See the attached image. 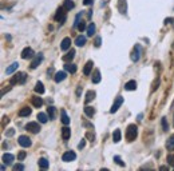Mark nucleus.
Instances as JSON below:
<instances>
[{
    "label": "nucleus",
    "instance_id": "nucleus-23",
    "mask_svg": "<svg viewBox=\"0 0 174 171\" xmlns=\"http://www.w3.org/2000/svg\"><path fill=\"white\" fill-rule=\"evenodd\" d=\"M39 167L40 168H43V170H46V168H48V166H50V163H48V160L46 159V158H40L39 159Z\"/></svg>",
    "mask_w": 174,
    "mask_h": 171
},
{
    "label": "nucleus",
    "instance_id": "nucleus-4",
    "mask_svg": "<svg viewBox=\"0 0 174 171\" xmlns=\"http://www.w3.org/2000/svg\"><path fill=\"white\" fill-rule=\"evenodd\" d=\"M141 54H142V48H141L139 44H137V46L134 47L133 52H131V60L133 62H138L139 58H141Z\"/></svg>",
    "mask_w": 174,
    "mask_h": 171
},
{
    "label": "nucleus",
    "instance_id": "nucleus-29",
    "mask_svg": "<svg viewBox=\"0 0 174 171\" xmlns=\"http://www.w3.org/2000/svg\"><path fill=\"white\" fill-rule=\"evenodd\" d=\"M28 115H31V108H28V107H23L20 111H19V117H28Z\"/></svg>",
    "mask_w": 174,
    "mask_h": 171
},
{
    "label": "nucleus",
    "instance_id": "nucleus-25",
    "mask_svg": "<svg viewBox=\"0 0 174 171\" xmlns=\"http://www.w3.org/2000/svg\"><path fill=\"white\" fill-rule=\"evenodd\" d=\"M38 119L40 123H47V120L50 119L48 118V114H44V112H39L38 114Z\"/></svg>",
    "mask_w": 174,
    "mask_h": 171
},
{
    "label": "nucleus",
    "instance_id": "nucleus-19",
    "mask_svg": "<svg viewBox=\"0 0 174 171\" xmlns=\"http://www.w3.org/2000/svg\"><path fill=\"white\" fill-rule=\"evenodd\" d=\"M135 88H137L135 80H130V82H127V83L125 84V90H127V91H134Z\"/></svg>",
    "mask_w": 174,
    "mask_h": 171
},
{
    "label": "nucleus",
    "instance_id": "nucleus-41",
    "mask_svg": "<svg viewBox=\"0 0 174 171\" xmlns=\"http://www.w3.org/2000/svg\"><path fill=\"white\" fill-rule=\"evenodd\" d=\"M13 170H15V171H18V170H24V166H23L22 163H18V164L13 166Z\"/></svg>",
    "mask_w": 174,
    "mask_h": 171
},
{
    "label": "nucleus",
    "instance_id": "nucleus-52",
    "mask_svg": "<svg viewBox=\"0 0 174 171\" xmlns=\"http://www.w3.org/2000/svg\"><path fill=\"white\" fill-rule=\"evenodd\" d=\"M173 48H174V46H173Z\"/></svg>",
    "mask_w": 174,
    "mask_h": 171
},
{
    "label": "nucleus",
    "instance_id": "nucleus-18",
    "mask_svg": "<svg viewBox=\"0 0 174 171\" xmlns=\"http://www.w3.org/2000/svg\"><path fill=\"white\" fill-rule=\"evenodd\" d=\"M62 137H63L64 140L70 139V137H71V130H70L67 126H64V127L62 128Z\"/></svg>",
    "mask_w": 174,
    "mask_h": 171
},
{
    "label": "nucleus",
    "instance_id": "nucleus-27",
    "mask_svg": "<svg viewBox=\"0 0 174 171\" xmlns=\"http://www.w3.org/2000/svg\"><path fill=\"white\" fill-rule=\"evenodd\" d=\"M74 6H75V4H74V2H72V0H64V4H63V7L66 8V11H71V9L74 8Z\"/></svg>",
    "mask_w": 174,
    "mask_h": 171
},
{
    "label": "nucleus",
    "instance_id": "nucleus-8",
    "mask_svg": "<svg viewBox=\"0 0 174 171\" xmlns=\"http://www.w3.org/2000/svg\"><path fill=\"white\" fill-rule=\"evenodd\" d=\"M75 158H76V154L74 153V151H67V153H64L63 157H62L63 162H71V160H74Z\"/></svg>",
    "mask_w": 174,
    "mask_h": 171
},
{
    "label": "nucleus",
    "instance_id": "nucleus-50",
    "mask_svg": "<svg viewBox=\"0 0 174 171\" xmlns=\"http://www.w3.org/2000/svg\"><path fill=\"white\" fill-rule=\"evenodd\" d=\"M47 72H48V75H51V74L54 72V70H52V68H50V70H48V71H47Z\"/></svg>",
    "mask_w": 174,
    "mask_h": 171
},
{
    "label": "nucleus",
    "instance_id": "nucleus-21",
    "mask_svg": "<svg viewBox=\"0 0 174 171\" xmlns=\"http://www.w3.org/2000/svg\"><path fill=\"white\" fill-rule=\"evenodd\" d=\"M13 155L12 154H4L3 155V162L6 163V164H11L12 162H13Z\"/></svg>",
    "mask_w": 174,
    "mask_h": 171
},
{
    "label": "nucleus",
    "instance_id": "nucleus-9",
    "mask_svg": "<svg viewBox=\"0 0 174 171\" xmlns=\"http://www.w3.org/2000/svg\"><path fill=\"white\" fill-rule=\"evenodd\" d=\"M34 56V49L29 48V47H26L22 51V58L23 59H31Z\"/></svg>",
    "mask_w": 174,
    "mask_h": 171
},
{
    "label": "nucleus",
    "instance_id": "nucleus-13",
    "mask_svg": "<svg viewBox=\"0 0 174 171\" xmlns=\"http://www.w3.org/2000/svg\"><path fill=\"white\" fill-rule=\"evenodd\" d=\"M74 56H75V49H71V51H68V52L63 56V62L70 63V62H71V60L74 59Z\"/></svg>",
    "mask_w": 174,
    "mask_h": 171
},
{
    "label": "nucleus",
    "instance_id": "nucleus-24",
    "mask_svg": "<svg viewBox=\"0 0 174 171\" xmlns=\"http://www.w3.org/2000/svg\"><path fill=\"white\" fill-rule=\"evenodd\" d=\"M47 114H48V118L50 119H55V115H56V110L54 106H50L48 110H47Z\"/></svg>",
    "mask_w": 174,
    "mask_h": 171
},
{
    "label": "nucleus",
    "instance_id": "nucleus-31",
    "mask_svg": "<svg viewBox=\"0 0 174 171\" xmlns=\"http://www.w3.org/2000/svg\"><path fill=\"white\" fill-rule=\"evenodd\" d=\"M84 114H86L87 117L92 118V115L95 114V110H94L92 107H90V106H86V107H84Z\"/></svg>",
    "mask_w": 174,
    "mask_h": 171
},
{
    "label": "nucleus",
    "instance_id": "nucleus-6",
    "mask_svg": "<svg viewBox=\"0 0 174 171\" xmlns=\"http://www.w3.org/2000/svg\"><path fill=\"white\" fill-rule=\"evenodd\" d=\"M122 103H123V98H122V96H118V98L115 99V102H114V104L111 106V108H110V112H111V114L117 112V111H118V108L122 106Z\"/></svg>",
    "mask_w": 174,
    "mask_h": 171
},
{
    "label": "nucleus",
    "instance_id": "nucleus-40",
    "mask_svg": "<svg viewBox=\"0 0 174 171\" xmlns=\"http://www.w3.org/2000/svg\"><path fill=\"white\" fill-rule=\"evenodd\" d=\"M26 155H27L26 151H20V153L18 154V159H19V160H23L24 158H26Z\"/></svg>",
    "mask_w": 174,
    "mask_h": 171
},
{
    "label": "nucleus",
    "instance_id": "nucleus-45",
    "mask_svg": "<svg viewBox=\"0 0 174 171\" xmlns=\"http://www.w3.org/2000/svg\"><path fill=\"white\" fill-rule=\"evenodd\" d=\"M101 42H102V40H101V38H97L95 39V47H99V46H101Z\"/></svg>",
    "mask_w": 174,
    "mask_h": 171
},
{
    "label": "nucleus",
    "instance_id": "nucleus-1",
    "mask_svg": "<svg viewBox=\"0 0 174 171\" xmlns=\"http://www.w3.org/2000/svg\"><path fill=\"white\" fill-rule=\"evenodd\" d=\"M138 135V128L135 124H130L126 130V139L129 140V142H133V140H135Z\"/></svg>",
    "mask_w": 174,
    "mask_h": 171
},
{
    "label": "nucleus",
    "instance_id": "nucleus-38",
    "mask_svg": "<svg viewBox=\"0 0 174 171\" xmlns=\"http://www.w3.org/2000/svg\"><path fill=\"white\" fill-rule=\"evenodd\" d=\"M78 29H79V31H84V29H86V24H84V22H83V20H82V22H79V24H78Z\"/></svg>",
    "mask_w": 174,
    "mask_h": 171
},
{
    "label": "nucleus",
    "instance_id": "nucleus-12",
    "mask_svg": "<svg viewBox=\"0 0 174 171\" xmlns=\"http://www.w3.org/2000/svg\"><path fill=\"white\" fill-rule=\"evenodd\" d=\"M70 47H71V39H70V38H64L62 40V43H61V48L63 49V51H66V49H68Z\"/></svg>",
    "mask_w": 174,
    "mask_h": 171
},
{
    "label": "nucleus",
    "instance_id": "nucleus-10",
    "mask_svg": "<svg viewBox=\"0 0 174 171\" xmlns=\"http://www.w3.org/2000/svg\"><path fill=\"white\" fill-rule=\"evenodd\" d=\"M118 11L121 13H126V11H127L126 0H118Z\"/></svg>",
    "mask_w": 174,
    "mask_h": 171
},
{
    "label": "nucleus",
    "instance_id": "nucleus-30",
    "mask_svg": "<svg viewBox=\"0 0 174 171\" xmlns=\"http://www.w3.org/2000/svg\"><path fill=\"white\" fill-rule=\"evenodd\" d=\"M166 147H167V150H171V151L174 150V134L167 139V142H166Z\"/></svg>",
    "mask_w": 174,
    "mask_h": 171
},
{
    "label": "nucleus",
    "instance_id": "nucleus-49",
    "mask_svg": "<svg viewBox=\"0 0 174 171\" xmlns=\"http://www.w3.org/2000/svg\"><path fill=\"white\" fill-rule=\"evenodd\" d=\"M160 170H162V171H166V170H169V167H167V166H161V167H160Z\"/></svg>",
    "mask_w": 174,
    "mask_h": 171
},
{
    "label": "nucleus",
    "instance_id": "nucleus-28",
    "mask_svg": "<svg viewBox=\"0 0 174 171\" xmlns=\"http://www.w3.org/2000/svg\"><path fill=\"white\" fill-rule=\"evenodd\" d=\"M91 80H92V83H95V84L101 82V72H99V70H95V72H94Z\"/></svg>",
    "mask_w": 174,
    "mask_h": 171
},
{
    "label": "nucleus",
    "instance_id": "nucleus-33",
    "mask_svg": "<svg viewBox=\"0 0 174 171\" xmlns=\"http://www.w3.org/2000/svg\"><path fill=\"white\" fill-rule=\"evenodd\" d=\"M35 91H36L38 94H44V86H43V83L42 82H38L36 83V86H35Z\"/></svg>",
    "mask_w": 174,
    "mask_h": 171
},
{
    "label": "nucleus",
    "instance_id": "nucleus-22",
    "mask_svg": "<svg viewBox=\"0 0 174 171\" xmlns=\"http://www.w3.org/2000/svg\"><path fill=\"white\" fill-rule=\"evenodd\" d=\"M94 98H95V91L90 90V91H87V94H86V99H84V102H86V103H90L91 100H94Z\"/></svg>",
    "mask_w": 174,
    "mask_h": 171
},
{
    "label": "nucleus",
    "instance_id": "nucleus-16",
    "mask_svg": "<svg viewBox=\"0 0 174 171\" xmlns=\"http://www.w3.org/2000/svg\"><path fill=\"white\" fill-rule=\"evenodd\" d=\"M86 36H83V35H79V36H76V39H75V44L78 47H83L84 44H86Z\"/></svg>",
    "mask_w": 174,
    "mask_h": 171
},
{
    "label": "nucleus",
    "instance_id": "nucleus-32",
    "mask_svg": "<svg viewBox=\"0 0 174 171\" xmlns=\"http://www.w3.org/2000/svg\"><path fill=\"white\" fill-rule=\"evenodd\" d=\"M113 140H114V143H118L119 140H121V130H115V131L113 132Z\"/></svg>",
    "mask_w": 174,
    "mask_h": 171
},
{
    "label": "nucleus",
    "instance_id": "nucleus-44",
    "mask_svg": "<svg viewBox=\"0 0 174 171\" xmlns=\"http://www.w3.org/2000/svg\"><path fill=\"white\" fill-rule=\"evenodd\" d=\"M84 146H86V140H84V139H82V142L78 144V148H81V150H82V148L84 147Z\"/></svg>",
    "mask_w": 174,
    "mask_h": 171
},
{
    "label": "nucleus",
    "instance_id": "nucleus-26",
    "mask_svg": "<svg viewBox=\"0 0 174 171\" xmlns=\"http://www.w3.org/2000/svg\"><path fill=\"white\" fill-rule=\"evenodd\" d=\"M64 68H66V71L71 72V74L76 72V66H75V64H72V63H67L66 66H64Z\"/></svg>",
    "mask_w": 174,
    "mask_h": 171
},
{
    "label": "nucleus",
    "instance_id": "nucleus-39",
    "mask_svg": "<svg viewBox=\"0 0 174 171\" xmlns=\"http://www.w3.org/2000/svg\"><path fill=\"white\" fill-rule=\"evenodd\" d=\"M81 18H82V13H78L76 18H75V23H74V27H78L79 22H81Z\"/></svg>",
    "mask_w": 174,
    "mask_h": 171
},
{
    "label": "nucleus",
    "instance_id": "nucleus-36",
    "mask_svg": "<svg viewBox=\"0 0 174 171\" xmlns=\"http://www.w3.org/2000/svg\"><path fill=\"white\" fill-rule=\"evenodd\" d=\"M114 162H115L117 164H119V166H125V162L121 159V157H118V155H115L114 157Z\"/></svg>",
    "mask_w": 174,
    "mask_h": 171
},
{
    "label": "nucleus",
    "instance_id": "nucleus-48",
    "mask_svg": "<svg viewBox=\"0 0 174 171\" xmlns=\"http://www.w3.org/2000/svg\"><path fill=\"white\" fill-rule=\"evenodd\" d=\"M86 137H87V138H90V139H91V142L94 140V138H95V137H94V134H91V132H87V134H86Z\"/></svg>",
    "mask_w": 174,
    "mask_h": 171
},
{
    "label": "nucleus",
    "instance_id": "nucleus-3",
    "mask_svg": "<svg viewBox=\"0 0 174 171\" xmlns=\"http://www.w3.org/2000/svg\"><path fill=\"white\" fill-rule=\"evenodd\" d=\"M66 8L64 7H61V8H58V11L55 13V20L56 22H59L61 24H63L64 22H66V18H67V15H66Z\"/></svg>",
    "mask_w": 174,
    "mask_h": 171
},
{
    "label": "nucleus",
    "instance_id": "nucleus-20",
    "mask_svg": "<svg viewBox=\"0 0 174 171\" xmlns=\"http://www.w3.org/2000/svg\"><path fill=\"white\" fill-rule=\"evenodd\" d=\"M32 104H34L36 108H40L42 106H43V99L39 98V96H34V98H32Z\"/></svg>",
    "mask_w": 174,
    "mask_h": 171
},
{
    "label": "nucleus",
    "instance_id": "nucleus-43",
    "mask_svg": "<svg viewBox=\"0 0 174 171\" xmlns=\"http://www.w3.org/2000/svg\"><path fill=\"white\" fill-rule=\"evenodd\" d=\"M13 134H15V130H13V128H9L8 131L6 132V135H7V137H12Z\"/></svg>",
    "mask_w": 174,
    "mask_h": 171
},
{
    "label": "nucleus",
    "instance_id": "nucleus-7",
    "mask_svg": "<svg viewBox=\"0 0 174 171\" xmlns=\"http://www.w3.org/2000/svg\"><path fill=\"white\" fill-rule=\"evenodd\" d=\"M19 144L23 146V147H29L31 146V139L26 137V135H20L19 137Z\"/></svg>",
    "mask_w": 174,
    "mask_h": 171
},
{
    "label": "nucleus",
    "instance_id": "nucleus-2",
    "mask_svg": "<svg viewBox=\"0 0 174 171\" xmlns=\"http://www.w3.org/2000/svg\"><path fill=\"white\" fill-rule=\"evenodd\" d=\"M27 79V75L24 72H16L11 78V84H23Z\"/></svg>",
    "mask_w": 174,
    "mask_h": 171
},
{
    "label": "nucleus",
    "instance_id": "nucleus-14",
    "mask_svg": "<svg viewBox=\"0 0 174 171\" xmlns=\"http://www.w3.org/2000/svg\"><path fill=\"white\" fill-rule=\"evenodd\" d=\"M66 76H67V75H66V72H64V71H59V72L55 74V76H54V80H55L56 83H61L62 80L66 79Z\"/></svg>",
    "mask_w": 174,
    "mask_h": 171
},
{
    "label": "nucleus",
    "instance_id": "nucleus-5",
    "mask_svg": "<svg viewBox=\"0 0 174 171\" xmlns=\"http://www.w3.org/2000/svg\"><path fill=\"white\" fill-rule=\"evenodd\" d=\"M26 128L28 130V131H31L34 134H38L39 131H40V126H39V123L36 122H29L26 124Z\"/></svg>",
    "mask_w": 174,
    "mask_h": 171
},
{
    "label": "nucleus",
    "instance_id": "nucleus-37",
    "mask_svg": "<svg viewBox=\"0 0 174 171\" xmlns=\"http://www.w3.org/2000/svg\"><path fill=\"white\" fill-rule=\"evenodd\" d=\"M161 123H162V128H163V131H167V130H169V124H167V122H166V118H162Z\"/></svg>",
    "mask_w": 174,
    "mask_h": 171
},
{
    "label": "nucleus",
    "instance_id": "nucleus-46",
    "mask_svg": "<svg viewBox=\"0 0 174 171\" xmlns=\"http://www.w3.org/2000/svg\"><path fill=\"white\" fill-rule=\"evenodd\" d=\"M94 0H83V4L84 6H90V4H92Z\"/></svg>",
    "mask_w": 174,
    "mask_h": 171
},
{
    "label": "nucleus",
    "instance_id": "nucleus-42",
    "mask_svg": "<svg viewBox=\"0 0 174 171\" xmlns=\"http://www.w3.org/2000/svg\"><path fill=\"white\" fill-rule=\"evenodd\" d=\"M167 162H169V164H171L173 167H174V155H169V157H167Z\"/></svg>",
    "mask_w": 174,
    "mask_h": 171
},
{
    "label": "nucleus",
    "instance_id": "nucleus-15",
    "mask_svg": "<svg viewBox=\"0 0 174 171\" xmlns=\"http://www.w3.org/2000/svg\"><path fill=\"white\" fill-rule=\"evenodd\" d=\"M92 66H94V63H92V60H88V62L86 63V66H84V68H83V74L86 75H90V72H91V70H92Z\"/></svg>",
    "mask_w": 174,
    "mask_h": 171
},
{
    "label": "nucleus",
    "instance_id": "nucleus-34",
    "mask_svg": "<svg viewBox=\"0 0 174 171\" xmlns=\"http://www.w3.org/2000/svg\"><path fill=\"white\" fill-rule=\"evenodd\" d=\"M62 123L64 126H68V123H70V118H68V115L66 114L64 110H62Z\"/></svg>",
    "mask_w": 174,
    "mask_h": 171
},
{
    "label": "nucleus",
    "instance_id": "nucleus-11",
    "mask_svg": "<svg viewBox=\"0 0 174 171\" xmlns=\"http://www.w3.org/2000/svg\"><path fill=\"white\" fill-rule=\"evenodd\" d=\"M42 60H43V55H42V54L36 55V58H35V59L32 60V63H31V68L35 70V68H36V67L39 66V64L42 63Z\"/></svg>",
    "mask_w": 174,
    "mask_h": 171
},
{
    "label": "nucleus",
    "instance_id": "nucleus-51",
    "mask_svg": "<svg viewBox=\"0 0 174 171\" xmlns=\"http://www.w3.org/2000/svg\"><path fill=\"white\" fill-rule=\"evenodd\" d=\"M173 126H174V123H173Z\"/></svg>",
    "mask_w": 174,
    "mask_h": 171
},
{
    "label": "nucleus",
    "instance_id": "nucleus-17",
    "mask_svg": "<svg viewBox=\"0 0 174 171\" xmlns=\"http://www.w3.org/2000/svg\"><path fill=\"white\" fill-rule=\"evenodd\" d=\"M18 67H19V63H18V62H13V63L11 64V66H9V67H7V70H6V74H7V75H11V74H13V72L18 70Z\"/></svg>",
    "mask_w": 174,
    "mask_h": 171
},
{
    "label": "nucleus",
    "instance_id": "nucleus-47",
    "mask_svg": "<svg viewBox=\"0 0 174 171\" xmlns=\"http://www.w3.org/2000/svg\"><path fill=\"white\" fill-rule=\"evenodd\" d=\"M171 22H174V19H173V18H167V19H165V24H170Z\"/></svg>",
    "mask_w": 174,
    "mask_h": 171
},
{
    "label": "nucleus",
    "instance_id": "nucleus-35",
    "mask_svg": "<svg viewBox=\"0 0 174 171\" xmlns=\"http://www.w3.org/2000/svg\"><path fill=\"white\" fill-rule=\"evenodd\" d=\"M94 34H95V24L90 23V26L87 27V35H88V36H92Z\"/></svg>",
    "mask_w": 174,
    "mask_h": 171
}]
</instances>
